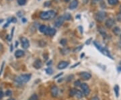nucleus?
Instances as JSON below:
<instances>
[{
    "label": "nucleus",
    "mask_w": 121,
    "mask_h": 100,
    "mask_svg": "<svg viewBox=\"0 0 121 100\" xmlns=\"http://www.w3.org/2000/svg\"><path fill=\"white\" fill-rule=\"evenodd\" d=\"M56 16L55 12L53 10H50V11H47V12H42L40 13V17L44 20H52Z\"/></svg>",
    "instance_id": "1"
},
{
    "label": "nucleus",
    "mask_w": 121,
    "mask_h": 100,
    "mask_svg": "<svg viewBox=\"0 0 121 100\" xmlns=\"http://www.w3.org/2000/svg\"><path fill=\"white\" fill-rule=\"evenodd\" d=\"M31 79V75L30 74H26V75H22L19 77H17L16 79V82H17L20 84H24L28 82Z\"/></svg>",
    "instance_id": "2"
},
{
    "label": "nucleus",
    "mask_w": 121,
    "mask_h": 100,
    "mask_svg": "<svg viewBox=\"0 0 121 100\" xmlns=\"http://www.w3.org/2000/svg\"><path fill=\"white\" fill-rule=\"evenodd\" d=\"M94 45H95V47L98 48L99 51L102 52L104 55L106 56V57H109V58H110L111 59H113L112 55L110 54V52L108 51V49H106V48H104V47H103V46H102L99 44H98V42H94Z\"/></svg>",
    "instance_id": "3"
},
{
    "label": "nucleus",
    "mask_w": 121,
    "mask_h": 100,
    "mask_svg": "<svg viewBox=\"0 0 121 100\" xmlns=\"http://www.w3.org/2000/svg\"><path fill=\"white\" fill-rule=\"evenodd\" d=\"M106 16V13L103 11H100V12H98V13L95 14V18L98 22H102L104 21V20H105Z\"/></svg>",
    "instance_id": "4"
},
{
    "label": "nucleus",
    "mask_w": 121,
    "mask_h": 100,
    "mask_svg": "<svg viewBox=\"0 0 121 100\" xmlns=\"http://www.w3.org/2000/svg\"><path fill=\"white\" fill-rule=\"evenodd\" d=\"M65 17L64 16H59L56 19L55 22V26L56 28H59L60 26H62V24L65 22Z\"/></svg>",
    "instance_id": "5"
},
{
    "label": "nucleus",
    "mask_w": 121,
    "mask_h": 100,
    "mask_svg": "<svg viewBox=\"0 0 121 100\" xmlns=\"http://www.w3.org/2000/svg\"><path fill=\"white\" fill-rule=\"evenodd\" d=\"M80 87L82 88V89L83 92V93H84L85 96H87L90 94V89L89 86L87 85L86 83H82V85H81Z\"/></svg>",
    "instance_id": "6"
},
{
    "label": "nucleus",
    "mask_w": 121,
    "mask_h": 100,
    "mask_svg": "<svg viewBox=\"0 0 121 100\" xmlns=\"http://www.w3.org/2000/svg\"><path fill=\"white\" fill-rule=\"evenodd\" d=\"M20 40H21V44H22V48L24 49H27L30 46V42L29 40L27 39L25 37H21L20 38Z\"/></svg>",
    "instance_id": "7"
},
{
    "label": "nucleus",
    "mask_w": 121,
    "mask_h": 100,
    "mask_svg": "<svg viewBox=\"0 0 121 100\" xmlns=\"http://www.w3.org/2000/svg\"><path fill=\"white\" fill-rule=\"evenodd\" d=\"M55 33H56V30L54 28H51V27H47V30L44 32V34L45 35H47V36H54L55 34Z\"/></svg>",
    "instance_id": "8"
},
{
    "label": "nucleus",
    "mask_w": 121,
    "mask_h": 100,
    "mask_svg": "<svg viewBox=\"0 0 121 100\" xmlns=\"http://www.w3.org/2000/svg\"><path fill=\"white\" fill-rule=\"evenodd\" d=\"M79 76L83 80H85V81L89 80L91 77V75L90 73H89L87 72H82L79 74Z\"/></svg>",
    "instance_id": "9"
},
{
    "label": "nucleus",
    "mask_w": 121,
    "mask_h": 100,
    "mask_svg": "<svg viewBox=\"0 0 121 100\" xmlns=\"http://www.w3.org/2000/svg\"><path fill=\"white\" fill-rule=\"evenodd\" d=\"M51 93L53 97H56L59 94V89L56 86H52L51 89Z\"/></svg>",
    "instance_id": "10"
},
{
    "label": "nucleus",
    "mask_w": 121,
    "mask_h": 100,
    "mask_svg": "<svg viewBox=\"0 0 121 100\" xmlns=\"http://www.w3.org/2000/svg\"><path fill=\"white\" fill-rule=\"evenodd\" d=\"M114 24H115V22H114V20L113 19H112V18L108 19L106 20V24H105V25H106V26L108 28H111Z\"/></svg>",
    "instance_id": "11"
},
{
    "label": "nucleus",
    "mask_w": 121,
    "mask_h": 100,
    "mask_svg": "<svg viewBox=\"0 0 121 100\" xmlns=\"http://www.w3.org/2000/svg\"><path fill=\"white\" fill-rule=\"evenodd\" d=\"M69 65V62L67 61H61L59 62V64L58 65L57 67L59 69H64L67 67Z\"/></svg>",
    "instance_id": "12"
},
{
    "label": "nucleus",
    "mask_w": 121,
    "mask_h": 100,
    "mask_svg": "<svg viewBox=\"0 0 121 100\" xmlns=\"http://www.w3.org/2000/svg\"><path fill=\"white\" fill-rule=\"evenodd\" d=\"M42 66H43V63H42V61H40V59H36L35 61L34 64H33V67L36 69H40L42 67Z\"/></svg>",
    "instance_id": "13"
},
{
    "label": "nucleus",
    "mask_w": 121,
    "mask_h": 100,
    "mask_svg": "<svg viewBox=\"0 0 121 100\" xmlns=\"http://www.w3.org/2000/svg\"><path fill=\"white\" fill-rule=\"evenodd\" d=\"M78 5V0H73L72 2L69 5V9H75Z\"/></svg>",
    "instance_id": "14"
},
{
    "label": "nucleus",
    "mask_w": 121,
    "mask_h": 100,
    "mask_svg": "<svg viewBox=\"0 0 121 100\" xmlns=\"http://www.w3.org/2000/svg\"><path fill=\"white\" fill-rule=\"evenodd\" d=\"M24 55V52L22 50H17L15 52V56L17 58H20V57H22V56Z\"/></svg>",
    "instance_id": "15"
},
{
    "label": "nucleus",
    "mask_w": 121,
    "mask_h": 100,
    "mask_svg": "<svg viewBox=\"0 0 121 100\" xmlns=\"http://www.w3.org/2000/svg\"><path fill=\"white\" fill-rule=\"evenodd\" d=\"M114 92L115 93L116 97H118V96H119V87H118V85H116L114 87Z\"/></svg>",
    "instance_id": "16"
},
{
    "label": "nucleus",
    "mask_w": 121,
    "mask_h": 100,
    "mask_svg": "<svg viewBox=\"0 0 121 100\" xmlns=\"http://www.w3.org/2000/svg\"><path fill=\"white\" fill-rule=\"evenodd\" d=\"M98 31L99 32V33L101 34L103 36V37H106V31L104 30L103 28H102V27H99V28H98Z\"/></svg>",
    "instance_id": "17"
},
{
    "label": "nucleus",
    "mask_w": 121,
    "mask_h": 100,
    "mask_svg": "<svg viewBox=\"0 0 121 100\" xmlns=\"http://www.w3.org/2000/svg\"><path fill=\"white\" fill-rule=\"evenodd\" d=\"M60 52H61V54H64V55L67 54L69 52V49L67 48H62V49L60 50Z\"/></svg>",
    "instance_id": "18"
},
{
    "label": "nucleus",
    "mask_w": 121,
    "mask_h": 100,
    "mask_svg": "<svg viewBox=\"0 0 121 100\" xmlns=\"http://www.w3.org/2000/svg\"><path fill=\"white\" fill-rule=\"evenodd\" d=\"M108 2L111 5H115L118 3V0H108Z\"/></svg>",
    "instance_id": "19"
},
{
    "label": "nucleus",
    "mask_w": 121,
    "mask_h": 100,
    "mask_svg": "<svg viewBox=\"0 0 121 100\" xmlns=\"http://www.w3.org/2000/svg\"><path fill=\"white\" fill-rule=\"evenodd\" d=\"M47 27L46 26H44V25H41V26L39 27V30L42 33H44V32L47 30Z\"/></svg>",
    "instance_id": "20"
},
{
    "label": "nucleus",
    "mask_w": 121,
    "mask_h": 100,
    "mask_svg": "<svg viewBox=\"0 0 121 100\" xmlns=\"http://www.w3.org/2000/svg\"><path fill=\"white\" fill-rule=\"evenodd\" d=\"M113 32L116 35H118L121 32V29L118 28V27H115L114 29H113Z\"/></svg>",
    "instance_id": "21"
},
{
    "label": "nucleus",
    "mask_w": 121,
    "mask_h": 100,
    "mask_svg": "<svg viewBox=\"0 0 121 100\" xmlns=\"http://www.w3.org/2000/svg\"><path fill=\"white\" fill-rule=\"evenodd\" d=\"M75 96H76L78 99H80V98H82L83 97L82 93L80 92V91H79V90H77V91H76V93H75Z\"/></svg>",
    "instance_id": "22"
},
{
    "label": "nucleus",
    "mask_w": 121,
    "mask_h": 100,
    "mask_svg": "<svg viewBox=\"0 0 121 100\" xmlns=\"http://www.w3.org/2000/svg\"><path fill=\"white\" fill-rule=\"evenodd\" d=\"M45 71H46V73H47L48 75H51L52 74V73H53V70H52V68H51V67L47 68V69H45Z\"/></svg>",
    "instance_id": "23"
},
{
    "label": "nucleus",
    "mask_w": 121,
    "mask_h": 100,
    "mask_svg": "<svg viewBox=\"0 0 121 100\" xmlns=\"http://www.w3.org/2000/svg\"><path fill=\"white\" fill-rule=\"evenodd\" d=\"M63 16L65 17V20H70L71 19V16L69 13H66Z\"/></svg>",
    "instance_id": "24"
},
{
    "label": "nucleus",
    "mask_w": 121,
    "mask_h": 100,
    "mask_svg": "<svg viewBox=\"0 0 121 100\" xmlns=\"http://www.w3.org/2000/svg\"><path fill=\"white\" fill-rule=\"evenodd\" d=\"M76 91H77V89H71V91H70V93H69V95L71 97H73L75 95V93H76Z\"/></svg>",
    "instance_id": "25"
},
{
    "label": "nucleus",
    "mask_w": 121,
    "mask_h": 100,
    "mask_svg": "<svg viewBox=\"0 0 121 100\" xmlns=\"http://www.w3.org/2000/svg\"><path fill=\"white\" fill-rule=\"evenodd\" d=\"M17 4L20 5H24L26 4V0H17Z\"/></svg>",
    "instance_id": "26"
},
{
    "label": "nucleus",
    "mask_w": 121,
    "mask_h": 100,
    "mask_svg": "<svg viewBox=\"0 0 121 100\" xmlns=\"http://www.w3.org/2000/svg\"><path fill=\"white\" fill-rule=\"evenodd\" d=\"M81 85H82V83H81V81L79 80L75 81V83H74V85L75 87H79V86H81Z\"/></svg>",
    "instance_id": "27"
},
{
    "label": "nucleus",
    "mask_w": 121,
    "mask_h": 100,
    "mask_svg": "<svg viewBox=\"0 0 121 100\" xmlns=\"http://www.w3.org/2000/svg\"><path fill=\"white\" fill-rule=\"evenodd\" d=\"M30 100H38V96L36 94H34L30 97Z\"/></svg>",
    "instance_id": "28"
},
{
    "label": "nucleus",
    "mask_w": 121,
    "mask_h": 100,
    "mask_svg": "<svg viewBox=\"0 0 121 100\" xmlns=\"http://www.w3.org/2000/svg\"><path fill=\"white\" fill-rule=\"evenodd\" d=\"M83 48V46H79V47H78V48H76L75 49H74L73 52H79Z\"/></svg>",
    "instance_id": "29"
},
{
    "label": "nucleus",
    "mask_w": 121,
    "mask_h": 100,
    "mask_svg": "<svg viewBox=\"0 0 121 100\" xmlns=\"http://www.w3.org/2000/svg\"><path fill=\"white\" fill-rule=\"evenodd\" d=\"M5 65V62L4 61L3 62H2V65H1V69H0V75H1L2 73V72H3V69H4V67Z\"/></svg>",
    "instance_id": "30"
},
{
    "label": "nucleus",
    "mask_w": 121,
    "mask_h": 100,
    "mask_svg": "<svg viewBox=\"0 0 121 100\" xmlns=\"http://www.w3.org/2000/svg\"><path fill=\"white\" fill-rule=\"evenodd\" d=\"M60 43L62 44V45H65L66 44H67V40L66 39H62L61 40H60Z\"/></svg>",
    "instance_id": "31"
},
{
    "label": "nucleus",
    "mask_w": 121,
    "mask_h": 100,
    "mask_svg": "<svg viewBox=\"0 0 121 100\" xmlns=\"http://www.w3.org/2000/svg\"><path fill=\"white\" fill-rule=\"evenodd\" d=\"M11 95H12V92L10 90H8L5 92V96H10Z\"/></svg>",
    "instance_id": "32"
},
{
    "label": "nucleus",
    "mask_w": 121,
    "mask_h": 100,
    "mask_svg": "<svg viewBox=\"0 0 121 100\" xmlns=\"http://www.w3.org/2000/svg\"><path fill=\"white\" fill-rule=\"evenodd\" d=\"M117 20L118 21H121V13H119L117 15Z\"/></svg>",
    "instance_id": "33"
},
{
    "label": "nucleus",
    "mask_w": 121,
    "mask_h": 100,
    "mask_svg": "<svg viewBox=\"0 0 121 100\" xmlns=\"http://www.w3.org/2000/svg\"><path fill=\"white\" fill-rule=\"evenodd\" d=\"M63 75V73H59V75H56V76H55V77H54V79H57L58 77H59L60 76H61V75Z\"/></svg>",
    "instance_id": "34"
},
{
    "label": "nucleus",
    "mask_w": 121,
    "mask_h": 100,
    "mask_svg": "<svg viewBox=\"0 0 121 100\" xmlns=\"http://www.w3.org/2000/svg\"><path fill=\"white\" fill-rule=\"evenodd\" d=\"M11 22H13V23H16V17H12L11 18Z\"/></svg>",
    "instance_id": "35"
},
{
    "label": "nucleus",
    "mask_w": 121,
    "mask_h": 100,
    "mask_svg": "<svg viewBox=\"0 0 121 100\" xmlns=\"http://www.w3.org/2000/svg\"><path fill=\"white\" fill-rule=\"evenodd\" d=\"M10 22H11V20H10L9 19L8 22V23H6V24H5V26H4V28H6V27H8V25H9V24L10 23Z\"/></svg>",
    "instance_id": "36"
},
{
    "label": "nucleus",
    "mask_w": 121,
    "mask_h": 100,
    "mask_svg": "<svg viewBox=\"0 0 121 100\" xmlns=\"http://www.w3.org/2000/svg\"><path fill=\"white\" fill-rule=\"evenodd\" d=\"M3 97H4V93L1 91H0V100H1L3 98Z\"/></svg>",
    "instance_id": "37"
},
{
    "label": "nucleus",
    "mask_w": 121,
    "mask_h": 100,
    "mask_svg": "<svg viewBox=\"0 0 121 100\" xmlns=\"http://www.w3.org/2000/svg\"><path fill=\"white\" fill-rule=\"evenodd\" d=\"M79 64H80V62H78V63H77V64H75V65H74L72 66V67H71V68H74V67H77V66L79 65Z\"/></svg>",
    "instance_id": "38"
},
{
    "label": "nucleus",
    "mask_w": 121,
    "mask_h": 100,
    "mask_svg": "<svg viewBox=\"0 0 121 100\" xmlns=\"http://www.w3.org/2000/svg\"><path fill=\"white\" fill-rule=\"evenodd\" d=\"M99 100V98L97 97V96H95V97H94L93 98H92V100Z\"/></svg>",
    "instance_id": "39"
},
{
    "label": "nucleus",
    "mask_w": 121,
    "mask_h": 100,
    "mask_svg": "<svg viewBox=\"0 0 121 100\" xmlns=\"http://www.w3.org/2000/svg\"><path fill=\"white\" fill-rule=\"evenodd\" d=\"M91 40V38H90L89 40H87L86 42V44H90V43Z\"/></svg>",
    "instance_id": "40"
},
{
    "label": "nucleus",
    "mask_w": 121,
    "mask_h": 100,
    "mask_svg": "<svg viewBox=\"0 0 121 100\" xmlns=\"http://www.w3.org/2000/svg\"><path fill=\"white\" fill-rule=\"evenodd\" d=\"M13 30H14V28H13V29H12V33H11V38L13 37Z\"/></svg>",
    "instance_id": "41"
},
{
    "label": "nucleus",
    "mask_w": 121,
    "mask_h": 100,
    "mask_svg": "<svg viewBox=\"0 0 121 100\" xmlns=\"http://www.w3.org/2000/svg\"><path fill=\"white\" fill-rule=\"evenodd\" d=\"M50 4H51V3H50V2H48V1H47V2H46V3H45L44 5H45V6H48Z\"/></svg>",
    "instance_id": "42"
},
{
    "label": "nucleus",
    "mask_w": 121,
    "mask_h": 100,
    "mask_svg": "<svg viewBox=\"0 0 121 100\" xmlns=\"http://www.w3.org/2000/svg\"><path fill=\"white\" fill-rule=\"evenodd\" d=\"M11 46V47H10V51H11V52H12V50H13V45H12V44H11V46Z\"/></svg>",
    "instance_id": "43"
},
{
    "label": "nucleus",
    "mask_w": 121,
    "mask_h": 100,
    "mask_svg": "<svg viewBox=\"0 0 121 100\" xmlns=\"http://www.w3.org/2000/svg\"><path fill=\"white\" fill-rule=\"evenodd\" d=\"M22 22H23V23H25V22H26V18H22Z\"/></svg>",
    "instance_id": "44"
},
{
    "label": "nucleus",
    "mask_w": 121,
    "mask_h": 100,
    "mask_svg": "<svg viewBox=\"0 0 121 100\" xmlns=\"http://www.w3.org/2000/svg\"><path fill=\"white\" fill-rule=\"evenodd\" d=\"M52 61H49V62H48V63H47V65H51V64H52Z\"/></svg>",
    "instance_id": "45"
},
{
    "label": "nucleus",
    "mask_w": 121,
    "mask_h": 100,
    "mask_svg": "<svg viewBox=\"0 0 121 100\" xmlns=\"http://www.w3.org/2000/svg\"><path fill=\"white\" fill-rule=\"evenodd\" d=\"M2 48H3V46H2V44H0V51L2 50Z\"/></svg>",
    "instance_id": "46"
},
{
    "label": "nucleus",
    "mask_w": 121,
    "mask_h": 100,
    "mask_svg": "<svg viewBox=\"0 0 121 100\" xmlns=\"http://www.w3.org/2000/svg\"><path fill=\"white\" fill-rule=\"evenodd\" d=\"M18 44H19L18 42H17V41H16V46H15V47H17V46H18Z\"/></svg>",
    "instance_id": "47"
},
{
    "label": "nucleus",
    "mask_w": 121,
    "mask_h": 100,
    "mask_svg": "<svg viewBox=\"0 0 121 100\" xmlns=\"http://www.w3.org/2000/svg\"><path fill=\"white\" fill-rule=\"evenodd\" d=\"M3 21H4V20H2V19H1V20H0V23H1Z\"/></svg>",
    "instance_id": "48"
},
{
    "label": "nucleus",
    "mask_w": 121,
    "mask_h": 100,
    "mask_svg": "<svg viewBox=\"0 0 121 100\" xmlns=\"http://www.w3.org/2000/svg\"><path fill=\"white\" fill-rule=\"evenodd\" d=\"M83 55H84V54H82V55H81V58H82V57H83Z\"/></svg>",
    "instance_id": "49"
},
{
    "label": "nucleus",
    "mask_w": 121,
    "mask_h": 100,
    "mask_svg": "<svg viewBox=\"0 0 121 100\" xmlns=\"http://www.w3.org/2000/svg\"><path fill=\"white\" fill-rule=\"evenodd\" d=\"M65 1H66V2H68V1H69L70 0H65Z\"/></svg>",
    "instance_id": "50"
},
{
    "label": "nucleus",
    "mask_w": 121,
    "mask_h": 100,
    "mask_svg": "<svg viewBox=\"0 0 121 100\" xmlns=\"http://www.w3.org/2000/svg\"><path fill=\"white\" fill-rule=\"evenodd\" d=\"M8 100H15L14 99H9Z\"/></svg>",
    "instance_id": "51"
},
{
    "label": "nucleus",
    "mask_w": 121,
    "mask_h": 100,
    "mask_svg": "<svg viewBox=\"0 0 121 100\" xmlns=\"http://www.w3.org/2000/svg\"><path fill=\"white\" fill-rule=\"evenodd\" d=\"M120 11H121V7H120Z\"/></svg>",
    "instance_id": "52"
},
{
    "label": "nucleus",
    "mask_w": 121,
    "mask_h": 100,
    "mask_svg": "<svg viewBox=\"0 0 121 100\" xmlns=\"http://www.w3.org/2000/svg\"><path fill=\"white\" fill-rule=\"evenodd\" d=\"M95 1H100V0H95Z\"/></svg>",
    "instance_id": "53"
},
{
    "label": "nucleus",
    "mask_w": 121,
    "mask_h": 100,
    "mask_svg": "<svg viewBox=\"0 0 121 100\" xmlns=\"http://www.w3.org/2000/svg\"></svg>",
    "instance_id": "54"
},
{
    "label": "nucleus",
    "mask_w": 121,
    "mask_h": 100,
    "mask_svg": "<svg viewBox=\"0 0 121 100\" xmlns=\"http://www.w3.org/2000/svg\"></svg>",
    "instance_id": "55"
},
{
    "label": "nucleus",
    "mask_w": 121,
    "mask_h": 100,
    "mask_svg": "<svg viewBox=\"0 0 121 100\" xmlns=\"http://www.w3.org/2000/svg\"></svg>",
    "instance_id": "56"
}]
</instances>
